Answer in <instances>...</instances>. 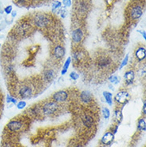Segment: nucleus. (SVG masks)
Returning <instances> with one entry per match:
<instances>
[{
    "label": "nucleus",
    "mask_w": 146,
    "mask_h": 147,
    "mask_svg": "<svg viewBox=\"0 0 146 147\" xmlns=\"http://www.w3.org/2000/svg\"><path fill=\"white\" fill-rule=\"evenodd\" d=\"M71 57H68L67 59H66V61L64 63V65H63V67H62V70H61V74L62 75H64V74H66L67 73V70H69V67L70 66V64H71Z\"/></svg>",
    "instance_id": "18"
},
{
    "label": "nucleus",
    "mask_w": 146,
    "mask_h": 147,
    "mask_svg": "<svg viewBox=\"0 0 146 147\" xmlns=\"http://www.w3.org/2000/svg\"><path fill=\"white\" fill-rule=\"evenodd\" d=\"M75 147H83V146H82L81 145H80V144H79V145H77V146H76Z\"/></svg>",
    "instance_id": "39"
},
{
    "label": "nucleus",
    "mask_w": 146,
    "mask_h": 147,
    "mask_svg": "<svg viewBox=\"0 0 146 147\" xmlns=\"http://www.w3.org/2000/svg\"><path fill=\"white\" fill-rule=\"evenodd\" d=\"M130 98V95L126 90H120L115 95V101L120 104H125Z\"/></svg>",
    "instance_id": "5"
},
{
    "label": "nucleus",
    "mask_w": 146,
    "mask_h": 147,
    "mask_svg": "<svg viewBox=\"0 0 146 147\" xmlns=\"http://www.w3.org/2000/svg\"><path fill=\"white\" fill-rule=\"evenodd\" d=\"M103 96L106 99V103L109 106H112L113 105V94L109 91H104L103 92Z\"/></svg>",
    "instance_id": "17"
},
{
    "label": "nucleus",
    "mask_w": 146,
    "mask_h": 147,
    "mask_svg": "<svg viewBox=\"0 0 146 147\" xmlns=\"http://www.w3.org/2000/svg\"><path fill=\"white\" fill-rule=\"evenodd\" d=\"M124 80H125V83L127 85H131L135 78V74L133 70H129L126 71L124 74Z\"/></svg>",
    "instance_id": "14"
},
{
    "label": "nucleus",
    "mask_w": 146,
    "mask_h": 147,
    "mask_svg": "<svg viewBox=\"0 0 146 147\" xmlns=\"http://www.w3.org/2000/svg\"><path fill=\"white\" fill-rule=\"evenodd\" d=\"M69 78L72 79V80H77L79 78V74L76 72H71L69 74Z\"/></svg>",
    "instance_id": "29"
},
{
    "label": "nucleus",
    "mask_w": 146,
    "mask_h": 147,
    "mask_svg": "<svg viewBox=\"0 0 146 147\" xmlns=\"http://www.w3.org/2000/svg\"><path fill=\"white\" fill-rule=\"evenodd\" d=\"M137 128H138L139 130H141V131H145L146 122L145 118H141V119H139Z\"/></svg>",
    "instance_id": "21"
},
{
    "label": "nucleus",
    "mask_w": 146,
    "mask_h": 147,
    "mask_svg": "<svg viewBox=\"0 0 146 147\" xmlns=\"http://www.w3.org/2000/svg\"><path fill=\"white\" fill-rule=\"evenodd\" d=\"M31 26L27 22H21L19 25L15 27V31L18 36H26L30 33Z\"/></svg>",
    "instance_id": "3"
},
{
    "label": "nucleus",
    "mask_w": 146,
    "mask_h": 147,
    "mask_svg": "<svg viewBox=\"0 0 146 147\" xmlns=\"http://www.w3.org/2000/svg\"><path fill=\"white\" fill-rule=\"evenodd\" d=\"M109 82L113 85H117L119 82V80H118V78L116 75H112L109 78Z\"/></svg>",
    "instance_id": "25"
},
{
    "label": "nucleus",
    "mask_w": 146,
    "mask_h": 147,
    "mask_svg": "<svg viewBox=\"0 0 146 147\" xmlns=\"http://www.w3.org/2000/svg\"><path fill=\"white\" fill-rule=\"evenodd\" d=\"M114 140V134L112 132L106 133L102 138V143L104 145H110Z\"/></svg>",
    "instance_id": "13"
},
{
    "label": "nucleus",
    "mask_w": 146,
    "mask_h": 147,
    "mask_svg": "<svg viewBox=\"0 0 146 147\" xmlns=\"http://www.w3.org/2000/svg\"><path fill=\"white\" fill-rule=\"evenodd\" d=\"M61 7H62V3L59 2V1H56L52 5V10H53V11H57L58 9H61Z\"/></svg>",
    "instance_id": "26"
},
{
    "label": "nucleus",
    "mask_w": 146,
    "mask_h": 147,
    "mask_svg": "<svg viewBox=\"0 0 146 147\" xmlns=\"http://www.w3.org/2000/svg\"><path fill=\"white\" fill-rule=\"evenodd\" d=\"M17 1H18L19 3H24L26 2V0H17Z\"/></svg>",
    "instance_id": "38"
},
{
    "label": "nucleus",
    "mask_w": 146,
    "mask_h": 147,
    "mask_svg": "<svg viewBox=\"0 0 146 147\" xmlns=\"http://www.w3.org/2000/svg\"><path fill=\"white\" fill-rule=\"evenodd\" d=\"M16 106H17V108H18V110H22V109H24L26 107V102L25 101H20V102H17Z\"/></svg>",
    "instance_id": "28"
},
{
    "label": "nucleus",
    "mask_w": 146,
    "mask_h": 147,
    "mask_svg": "<svg viewBox=\"0 0 146 147\" xmlns=\"http://www.w3.org/2000/svg\"><path fill=\"white\" fill-rule=\"evenodd\" d=\"M80 99L84 104H89L93 100V95L89 91L84 90L80 94Z\"/></svg>",
    "instance_id": "10"
},
{
    "label": "nucleus",
    "mask_w": 146,
    "mask_h": 147,
    "mask_svg": "<svg viewBox=\"0 0 146 147\" xmlns=\"http://www.w3.org/2000/svg\"><path fill=\"white\" fill-rule=\"evenodd\" d=\"M62 11L63 13H66V11H65V10H61V12H62ZM61 16H62V18H65V14H62Z\"/></svg>",
    "instance_id": "37"
},
{
    "label": "nucleus",
    "mask_w": 146,
    "mask_h": 147,
    "mask_svg": "<svg viewBox=\"0 0 146 147\" xmlns=\"http://www.w3.org/2000/svg\"><path fill=\"white\" fill-rule=\"evenodd\" d=\"M62 3L66 7H69L72 5V1L71 0H62Z\"/></svg>",
    "instance_id": "31"
},
{
    "label": "nucleus",
    "mask_w": 146,
    "mask_h": 147,
    "mask_svg": "<svg viewBox=\"0 0 146 147\" xmlns=\"http://www.w3.org/2000/svg\"><path fill=\"white\" fill-rule=\"evenodd\" d=\"M88 10V6L86 3L85 2H81L77 4V11L81 13H85Z\"/></svg>",
    "instance_id": "20"
},
{
    "label": "nucleus",
    "mask_w": 146,
    "mask_h": 147,
    "mask_svg": "<svg viewBox=\"0 0 146 147\" xmlns=\"http://www.w3.org/2000/svg\"><path fill=\"white\" fill-rule=\"evenodd\" d=\"M6 99H7V102L8 104H17V99L15 98L13 96H11V94H7V98H6Z\"/></svg>",
    "instance_id": "23"
},
{
    "label": "nucleus",
    "mask_w": 146,
    "mask_h": 147,
    "mask_svg": "<svg viewBox=\"0 0 146 147\" xmlns=\"http://www.w3.org/2000/svg\"><path fill=\"white\" fill-rule=\"evenodd\" d=\"M138 32H140V33H141V34H142V37L144 38V39L145 40L146 39V36H145V31L144 30V31H138Z\"/></svg>",
    "instance_id": "34"
},
{
    "label": "nucleus",
    "mask_w": 146,
    "mask_h": 147,
    "mask_svg": "<svg viewBox=\"0 0 146 147\" xmlns=\"http://www.w3.org/2000/svg\"><path fill=\"white\" fill-rule=\"evenodd\" d=\"M2 147H13V146H12L11 143L8 142H3Z\"/></svg>",
    "instance_id": "32"
},
{
    "label": "nucleus",
    "mask_w": 146,
    "mask_h": 147,
    "mask_svg": "<svg viewBox=\"0 0 146 147\" xmlns=\"http://www.w3.org/2000/svg\"><path fill=\"white\" fill-rule=\"evenodd\" d=\"M18 94L21 98L26 99V98H29L32 96L33 91H32V89L30 88V86L25 85V86H22V87L19 89Z\"/></svg>",
    "instance_id": "6"
},
{
    "label": "nucleus",
    "mask_w": 146,
    "mask_h": 147,
    "mask_svg": "<svg viewBox=\"0 0 146 147\" xmlns=\"http://www.w3.org/2000/svg\"><path fill=\"white\" fill-rule=\"evenodd\" d=\"M81 121H82L84 126H85L86 128H91L94 125V122L93 117L87 115V114L85 115L84 117L81 118Z\"/></svg>",
    "instance_id": "15"
},
{
    "label": "nucleus",
    "mask_w": 146,
    "mask_h": 147,
    "mask_svg": "<svg viewBox=\"0 0 146 147\" xmlns=\"http://www.w3.org/2000/svg\"><path fill=\"white\" fill-rule=\"evenodd\" d=\"M143 15V10L141 7H140L138 5L134 6L132 8L131 12H130V16L133 20H137L141 18Z\"/></svg>",
    "instance_id": "8"
},
{
    "label": "nucleus",
    "mask_w": 146,
    "mask_h": 147,
    "mask_svg": "<svg viewBox=\"0 0 146 147\" xmlns=\"http://www.w3.org/2000/svg\"><path fill=\"white\" fill-rule=\"evenodd\" d=\"M111 63V60L109 58H106V57H102V58H100L98 61V64L100 67L104 68L106 66H110V64Z\"/></svg>",
    "instance_id": "16"
},
{
    "label": "nucleus",
    "mask_w": 146,
    "mask_h": 147,
    "mask_svg": "<svg viewBox=\"0 0 146 147\" xmlns=\"http://www.w3.org/2000/svg\"><path fill=\"white\" fill-rule=\"evenodd\" d=\"M55 77V72L53 70H48L44 73V78L46 81H51Z\"/></svg>",
    "instance_id": "19"
},
{
    "label": "nucleus",
    "mask_w": 146,
    "mask_h": 147,
    "mask_svg": "<svg viewBox=\"0 0 146 147\" xmlns=\"http://www.w3.org/2000/svg\"><path fill=\"white\" fill-rule=\"evenodd\" d=\"M128 62H129V54L125 55V57L124 58V59L122 60V62L120 63V70H121L122 68H124V66H126L127 64H128Z\"/></svg>",
    "instance_id": "27"
},
{
    "label": "nucleus",
    "mask_w": 146,
    "mask_h": 147,
    "mask_svg": "<svg viewBox=\"0 0 146 147\" xmlns=\"http://www.w3.org/2000/svg\"><path fill=\"white\" fill-rule=\"evenodd\" d=\"M68 98V93L65 90H59L53 94V99L55 102H64Z\"/></svg>",
    "instance_id": "7"
},
{
    "label": "nucleus",
    "mask_w": 146,
    "mask_h": 147,
    "mask_svg": "<svg viewBox=\"0 0 146 147\" xmlns=\"http://www.w3.org/2000/svg\"><path fill=\"white\" fill-rule=\"evenodd\" d=\"M17 15V11H12V12H11V16L14 18V17H15Z\"/></svg>",
    "instance_id": "35"
},
{
    "label": "nucleus",
    "mask_w": 146,
    "mask_h": 147,
    "mask_svg": "<svg viewBox=\"0 0 146 147\" xmlns=\"http://www.w3.org/2000/svg\"><path fill=\"white\" fill-rule=\"evenodd\" d=\"M3 11L7 15H10V14H11L12 11H13V7H12V6H7V7H6L4 8Z\"/></svg>",
    "instance_id": "30"
},
{
    "label": "nucleus",
    "mask_w": 146,
    "mask_h": 147,
    "mask_svg": "<svg viewBox=\"0 0 146 147\" xmlns=\"http://www.w3.org/2000/svg\"><path fill=\"white\" fill-rule=\"evenodd\" d=\"M102 115L105 119H108L110 117V111L108 108L104 107L102 109Z\"/></svg>",
    "instance_id": "24"
},
{
    "label": "nucleus",
    "mask_w": 146,
    "mask_h": 147,
    "mask_svg": "<svg viewBox=\"0 0 146 147\" xmlns=\"http://www.w3.org/2000/svg\"><path fill=\"white\" fill-rule=\"evenodd\" d=\"M66 55V50L64 47H62L61 45L56 46L54 50V55L56 59H62Z\"/></svg>",
    "instance_id": "11"
},
{
    "label": "nucleus",
    "mask_w": 146,
    "mask_h": 147,
    "mask_svg": "<svg viewBox=\"0 0 146 147\" xmlns=\"http://www.w3.org/2000/svg\"><path fill=\"white\" fill-rule=\"evenodd\" d=\"M114 116H115V118L117 119V121H122V118H123V115H122V113H121V111L120 110H115V112H114Z\"/></svg>",
    "instance_id": "22"
},
{
    "label": "nucleus",
    "mask_w": 146,
    "mask_h": 147,
    "mask_svg": "<svg viewBox=\"0 0 146 147\" xmlns=\"http://www.w3.org/2000/svg\"><path fill=\"white\" fill-rule=\"evenodd\" d=\"M51 19L49 15L46 14H38L34 16L33 19V22L34 26L38 28H44L50 23Z\"/></svg>",
    "instance_id": "1"
},
{
    "label": "nucleus",
    "mask_w": 146,
    "mask_h": 147,
    "mask_svg": "<svg viewBox=\"0 0 146 147\" xmlns=\"http://www.w3.org/2000/svg\"><path fill=\"white\" fill-rule=\"evenodd\" d=\"M83 36H84V34L81 28L75 29L72 32V40L74 43H80L83 39Z\"/></svg>",
    "instance_id": "9"
},
{
    "label": "nucleus",
    "mask_w": 146,
    "mask_h": 147,
    "mask_svg": "<svg viewBox=\"0 0 146 147\" xmlns=\"http://www.w3.org/2000/svg\"><path fill=\"white\" fill-rule=\"evenodd\" d=\"M118 126H119V125H116V127L114 128V129H113V134H115L117 132V129H118Z\"/></svg>",
    "instance_id": "36"
},
{
    "label": "nucleus",
    "mask_w": 146,
    "mask_h": 147,
    "mask_svg": "<svg viewBox=\"0 0 146 147\" xmlns=\"http://www.w3.org/2000/svg\"><path fill=\"white\" fill-rule=\"evenodd\" d=\"M142 112H143V114L145 115V114H146V102H145V101H144V104H143Z\"/></svg>",
    "instance_id": "33"
},
{
    "label": "nucleus",
    "mask_w": 146,
    "mask_h": 147,
    "mask_svg": "<svg viewBox=\"0 0 146 147\" xmlns=\"http://www.w3.org/2000/svg\"><path fill=\"white\" fill-rule=\"evenodd\" d=\"M23 126V123L19 120H11L7 123V128L9 131L12 133L18 132L19 130H21Z\"/></svg>",
    "instance_id": "4"
},
{
    "label": "nucleus",
    "mask_w": 146,
    "mask_h": 147,
    "mask_svg": "<svg viewBox=\"0 0 146 147\" xmlns=\"http://www.w3.org/2000/svg\"><path fill=\"white\" fill-rule=\"evenodd\" d=\"M0 48H1V44H0Z\"/></svg>",
    "instance_id": "40"
},
{
    "label": "nucleus",
    "mask_w": 146,
    "mask_h": 147,
    "mask_svg": "<svg viewBox=\"0 0 146 147\" xmlns=\"http://www.w3.org/2000/svg\"><path fill=\"white\" fill-rule=\"evenodd\" d=\"M59 109V105L58 103L54 102H48L45 103L42 108V111L44 114L46 115H51V114H54L55 112Z\"/></svg>",
    "instance_id": "2"
},
{
    "label": "nucleus",
    "mask_w": 146,
    "mask_h": 147,
    "mask_svg": "<svg viewBox=\"0 0 146 147\" xmlns=\"http://www.w3.org/2000/svg\"><path fill=\"white\" fill-rule=\"evenodd\" d=\"M135 56L138 61H143L145 59L146 57V49L145 47H139L135 52Z\"/></svg>",
    "instance_id": "12"
}]
</instances>
